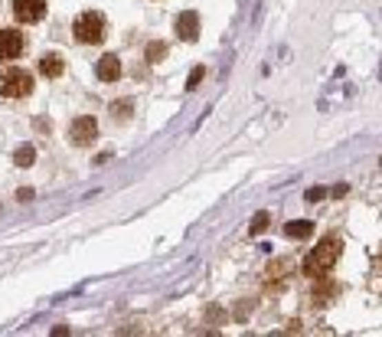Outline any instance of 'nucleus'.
Instances as JSON below:
<instances>
[{
  "instance_id": "1",
  "label": "nucleus",
  "mask_w": 382,
  "mask_h": 337,
  "mask_svg": "<svg viewBox=\"0 0 382 337\" xmlns=\"http://www.w3.org/2000/svg\"><path fill=\"white\" fill-rule=\"evenodd\" d=\"M340 259V239L336 236H327L317 242V249L308 256V262H304V272L310 275V278H321V275H327L333 269V262Z\"/></svg>"
},
{
  "instance_id": "2",
  "label": "nucleus",
  "mask_w": 382,
  "mask_h": 337,
  "mask_svg": "<svg viewBox=\"0 0 382 337\" xmlns=\"http://www.w3.org/2000/svg\"><path fill=\"white\" fill-rule=\"evenodd\" d=\"M72 33L79 43H86V46H95V43H101V37H105V17H101L99 10H88L82 13L79 20H75Z\"/></svg>"
},
{
  "instance_id": "3",
  "label": "nucleus",
  "mask_w": 382,
  "mask_h": 337,
  "mask_svg": "<svg viewBox=\"0 0 382 337\" xmlns=\"http://www.w3.org/2000/svg\"><path fill=\"white\" fill-rule=\"evenodd\" d=\"M0 95L3 99H26V95H33V75L23 73V69H7L3 79H0Z\"/></svg>"
},
{
  "instance_id": "4",
  "label": "nucleus",
  "mask_w": 382,
  "mask_h": 337,
  "mask_svg": "<svg viewBox=\"0 0 382 337\" xmlns=\"http://www.w3.org/2000/svg\"><path fill=\"white\" fill-rule=\"evenodd\" d=\"M23 50H26V37L20 33V30H13V26L0 30V59H3V63H10V59H17V56H23Z\"/></svg>"
},
{
  "instance_id": "5",
  "label": "nucleus",
  "mask_w": 382,
  "mask_h": 337,
  "mask_svg": "<svg viewBox=\"0 0 382 337\" xmlns=\"http://www.w3.org/2000/svg\"><path fill=\"white\" fill-rule=\"evenodd\" d=\"M95 137H99V118H92V115H82L69 125V141H75V144H88Z\"/></svg>"
},
{
  "instance_id": "6",
  "label": "nucleus",
  "mask_w": 382,
  "mask_h": 337,
  "mask_svg": "<svg viewBox=\"0 0 382 337\" xmlns=\"http://www.w3.org/2000/svg\"><path fill=\"white\" fill-rule=\"evenodd\" d=\"M13 17L20 23H39L46 17V0H13Z\"/></svg>"
},
{
  "instance_id": "7",
  "label": "nucleus",
  "mask_w": 382,
  "mask_h": 337,
  "mask_svg": "<svg viewBox=\"0 0 382 337\" xmlns=\"http://www.w3.org/2000/svg\"><path fill=\"white\" fill-rule=\"evenodd\" d=\"M177 37L186 39V43H193V39L199 37V13L186 10V13L177 17Z\"/></svg>"
},
{
  "instance_id": "8",
  "label": "nucleus",
  "mask_w": 382,
  "mask_h": 337,
  "mask_svg": "<svg viewBox=\"0 0 382 337\" xmlns=\"http://www.w3.org/2000/svg\"><path fill=\"white\" fill-rule=\"evenodd\" d=\"M95 75H99L101 82H118V79H121V63H118V56H101L99 66H95Z\"/></svg>"
},
{
  "instance_id": "9",
  "label": "nucleus",
  "mask_w": 382,
  "mask_h": 337,
  "mask_svg": "<svg viewBox=\"0 0 382 337\" xmlns=\"http://www.w3.org/2000/svg\"><path fill=\"white\" fill-rule=\"evenodd\" d=\"M37 69H39V75H43V79H59L62 69H66V63H62V56L50 52V56H39Z\"/></svg>"
},
{
  "instance_id": "10",
  "label": "nucleus",
  "mask_w": 382,
  "mask_h": 337,
  "mask_svg": "<svg viewBox=\"0 0 382 337\" xmlns=\"http://www.w3.org/2000/svg\"><path fill=\"white\" fill-rule=\"evenodd\" d=\"M310 233H314V223H308V220H294V223L284 226V236L291 239H308Z\"/></svg>"
},
{
  "instance_id": "11",
  "label": "nucleus",
  "mask_w": 382,
  "mask_h": 337,
  "mask_svg": "<svg viewBox=\"0 0 382 337\" xmlns=\"http://www.w3.org/2000/svg\"><path fill=\"white\" fill-rule=\"evenodd\" d=\"M13 161L20 164V167H30V164L37 161V151H33V144H20V148H17V154H13Z\"/></svg>"
},
{
  "instance_id": "12",
  "label": "nucleus",
  "mask_w": 382,
  "mask_h": 337,
  "mask_svg": "<svg viewBox=\"0 0 382 337\" xmlns=\"http://www.w3.org/2000/svg\"><path fill=\"white\" fill-rule=\"evenodd\" d=\"M248 229H252V236H261V233L268 229V213H259V216L252 220V226H248Z\"/></svg>"
},
{
  "instance_id": "13",
  "label": "nucleus",
  "mask_w": 382,
  "mask_h": 337,
  "mask_svg": "<svg viewBox=\"0 0 382 337\" xmlns=\"http://www.w3.org/2000/svg\"><path fill=\"white\" fill-rule=\"evenodd\" d=\"M163 43H154V46H148V52H144V56H148V63H157V59H163Z\"/></svg>"
},
{
  "instance_id": "14",
  "label": "nucleus",
  "mask_w": 382,
  "mask_h": 337,
  "mask_svg": "<svg viewBox=\"0 0 382 337\" xmlns=\"http://www.w3.org/2000/svg\"><path fill=\"white\" fill-rule=\"evenodd\" d=\"M199 79H203V66H197V69H193V75H190L186 88H197V86H199Z\"/></svg>"
},
{
  "instance_id": "15",
  "label": "nucleus",
  "mask_w": 382,
  "mask_h": 337,
  "mask_svg": "<svg viewBox=\"0 0 382 337\" xmlns=\"http://www.w3.org/2000/svg\"><path fill=\"white\" fill-rule=\"evenodd\" d=\"M114 115H131V105H121V102H118V105H114Z\"/></svg>"
}]
</instances>
